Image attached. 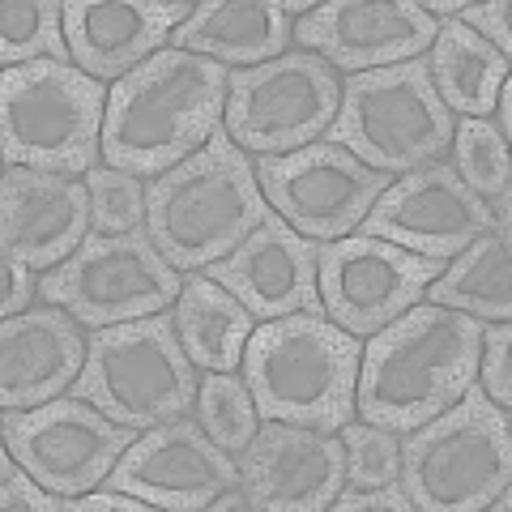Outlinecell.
<instances>
[{"label":"cell","instance_id":"1","mask_svg":"<svg viewBox=\"0 0 512 512\" xmlns=\"http://www.w3.org/2000/svg\"><path fill=\"white\" fill-rule=\"evenodd\" d=\"M231 69L210 56L163 47L107 94L103 158L137 180L180 167L218 133Z\"/></svg>","mask_w":512,"mask_h":512},{"label":"cell","instance_id":"2","mask_svg":"<svg viewBox=\"0 0 512 512\" xmlns=\"http://www.w3.org/2000/svg\"><path fill=\"white\" fill-rule=\"evenodd\" d=\"M483 325L457 308L414 303L363 346L355 414L363 423L410 431L436 419L478 380Z\"/></svg>","mask_w":512,"mask_h":512},{"label":"cell","instance_id":"3","mask_svg":"<svg viewBox=\"0 0 512 512\" xmlns=\"http://www.w3.org/2000/svg\"><path fill=\"white\" fill-rule=\"evenodd\" d=\"M269 201L256 184L252 158L227 137V128L188 154L180 167L146 184V231L175 269L201 274L231 256L261 227Z\"/></svg>","mask_w":512,"mask_h":512},{"label":"cell","instance_id":"4","mask_svg":"<svg viewBox=\"0 0 512 512\" xmlns=\"http://www.w3.org/2000/svg\"><path fill=\"white\" fill-rule=\"evenodd\" d=\"M363 346L325 312H291L252 329L244 380L261 423L342 431L355 419Z\"/></svg>","mask_w":512,"mask_h":512},{"label":"cell","instance_id":"5","mask_svg":"<svg viewBox=\"0 0 512 512\" xmlns=\"http://www.w3.org/2000/svg\"><path fill=\"white\" fill-rule=\"evenodd\" d=\"M111 86L77 64L30 60L0 77V154L9 167L86 175L103 154Z\"/></svg>","mask_w":512,"mask_h":512},{"label":"cell","instance_id":"6","mask_svg":"<svg viewBox=\"0 0 512 512\" xmlns=\"http://www.w3.org/2000/svg\"><path fill=\"white\" fill-rule=\"evenodd\" d=\"M397 483L419 512L487 508L491 495L512 483L508 410L491 402L483 384H470L436 419L406 431Z\"/></svg>","mask_w":512,"mask_h":512},{"label":"cell","instance_id":"7","mask_svg":"<svg viewBox=\"0 0 512 512\" xmlns=\"http://www.w3.org/2000/svg\"><path fill=\"white\" fill-rule=\"evenodd\" d=\"M197 363L175 333V312L90 329L86 367L73 393L99 406L120 427L150 431L197 406Z\"/></svg>","mask_w":512,"mask_h":512},{"label":"cell","instance_id":"8","mask_svg":"<svg viewBox=\"0 0 512 512\" xmlns=\"http://www.w3.org/2000/svg\"><path fill=\"white\" fill-rule=\"evenodd\" d=\"M453 128L457 120L431 86L427 56H414L389 69L350 73L325 141L350 150L372 171L406 175L440 163V154L453 146Z\"/></svg>","mask_w":512,"mask_h":512},{"label":"cell","instance_id":"9","mask_svg":"<svg viewBox=\"0 0 512 512\" xmlns=\"http://www.w3.org/2000/svg\"><path fill=\"white\" fill-rule=\"evenodd\" d=\"M180 291V269L158 252L146 227L120 235L90 231L82 248L39 278V295L90 329L158 316L180 299Z\"/></svg>","mask_w":512,"mask_h":512},{"label":"cell","instance_id":"10","mask_svg":"<svg viewBox=\"0 0 512 512\" xmlns=\"http://www.w3.org/2000/svg\"><path fill=\"white\" fill-rule=\"evenodd\" d=\"M342 82L320 56L286 52L256 69H231L222 128L244 154H295L329 133Z\"/></svg>","mask_w":512,"mask_h":512},{"label":"cell","instance_id":"11","mask_svg":"<svg viewBox=\"0 0 512 512\" xmlns=\"http://www.w3.org/2000/svg\"><path fill=\"white\" fill-rule=\"evenodd\" d=\"M252 167L269 210L316 244L355 235L376 197L393 184V175L372 171L329 141H312L295 154H261Z\"/></svg>","mask_w":512,"mask_h":512},{"label":"cell","instance_id":"12","mask_svg":"<svg viewBox=\"0 0 512 512\" xmlns=\"http://www.w3.org/2000/svg\"><path fill=\"white\" fill-rule=\"evenodd\" d=\"M448 261L419 256L376 235H346L320 244L316 256V286L320 303L333 325L355 338H372L389 320L410 312L427 295V286L444 274Z\"/></svg>","mask_w":512,"mask_h":512},{"label":"cell","instance_id":"13","mask_svg":"<svg viewBox=\"0 0 512 512\" xmlns=\"http://www.w3.org/2000/svg\"><path fill=\"white\" fill-rule=\"evenodd\" d=\"M5 448L56 495H86L116 470L124 448L137 440L133 427L107 419L86 397H52L35 410H5Z\"/></svg>","mask_w":512,"mask_h":512},{"label":"cell","instance_id":"14","mask_svg":"<svg viewBox=\"0 0 512 512\" xmlns=\"http://www.w3.org/2000/svg\"><path fill=\"white\" fill-rule=\"evenodd\" d=\"M239 483V461L218 440H210L192 414L150 427L124 448L116 470L107 474L111 491L141 495L150 508L197 512L210 508L214 495Z\"/></svg>","mask_w":512,"mask_h":512},{"label":"cell","instance_id":"15","mask_svg":"<svg viewBox=\"0 0 512 512\" xmlns=\"http://www.w3.org/2000/svg\"><path fill=\"white\" fill-rule=\"evenodd\" d=\"M359 231L389 239L406 252L453 261L461 248L491 231V210L483 197H474L461 184L453 163H427L397 175L367 210Z\"/></svg>","mask_w":512,"mask_h":512},{"label":"cell","instance_id":"16","mask_svg":"<svg viewBox=\"0 0 512 512\" xmlns=\"http://www.w3.org/2000/svg\"><path fill=\"white\" fill-rule=\"evenodd\" d=\"M440 22L414 0H329L295 22V43L329 69L372 73L423 56L436 43Z\"/></svg>","mask_w":512,"mask_h":512},{"label":"cell","instance_id":"17","mask_svg":"<svg viewBox=\"0 0 512 512\" xmlns=\"http://www.w3.org/2000/svg\"><path fill=\"white\" fill-rule=\"evenodd\" d=\"M235 461L256 512H325L346 487V444L316 427L261 423Z\"/></svg>","mask_w":512,"mask_h":512},{"label":"cell","instance_id":"18","mask_svg":"<svg viewBox=\"0 0 512 512\" xmlns=\"http://www.w3.org/2000/svg\"><path fill=\"white\" fill-rule=\"evenodd\" d=\"M316 256L320 244L299 235L291 222L274 210L231 256L205 265L201 274L231 291L256 320H278L291 312H325L316 286Z\"/></svg>","mask_w":512,"mask_h":512},{"label":"cell","instance_id":"19","mask_svg":"<svg viewBox=\"0 0 512 512\" xmlns=\"http://www.w3.org/2000/svg\"><path fill=\"white\" fill-rule=\"evenodd\" d=\"M188 0H64V39L69 56L94 82H120L137 64L171 43V30L192 18Z\"/></svg>","mask_w":512,"mask_h":512},{"label":"cell","instance_id":"20","mask_svg":"<svg viewBox=\"0 0 512 512\" xmlns=\"http://www.w3.org/2000/svg\"><path fill=\"white\" fill-rule=\"evenodd\" d=\"M94 227L90 192L69 175L9 167L0 180V239L5 252H18L30 269H56L64 256L82 248Z\"/></svg>","mask_w":512,"mask_h":512},{"label":"cell","instance_id":"21","mask_svg":"<svg viewBox=\"0 0 512 512\" xmlns=\"http://www.w3.org/2000/svg\"><path fill=\"white\" fill-rule=\"evenodd\" d=\"M86 342L90 338L82 333V320H73L56 303L5 316L0 325V406L35 410L69 393V384L86 367Z\"/></svg>","mask_w":512,"mask_h":512},{"label":"cell","instance_id":"22","mask_svg":"<svg viewBox=\"0 0 512 512\" xmlns=\"http://www.w3.org/2000/svg\"><path fill=\"white\" fill-rule=\"evenodd\" d=\"M171 47L192 56H210L227 69H256L286 56L291 18L278 0H205L184 26L171 30Z\"/></svg>","mask_w":512,"mask_h":512},{"label":"cell","instance_id":"23","mask_svg":"<svg viewBox=\"0 0 512 512\" xmlns=\"http://www.w3.org/2000/svg\"><path fill=\"white\" fill-rule=\"evenodd\" d=\"M427 73L448 111H461L466 120H487L500 99V86L508 82V56H500L487 39H478L470 26L453 18L436 30Z\"/></svg>","mask_w":512,"mask_h":512},{"label":"cell","instance_id":"24","mask_svg":"<svg viewBox=\"0 0 512 512\" xmlns=\"http://www.w3.org/2000/svg\"><path fill=\"white\" fill-rule=\"evenodd\" d=\"M252 329L256 316L231 291H222L205 274H188L180 299H175V333L201 372H235L244 363Z\"/></svg>","mask_w":512,"mask_h":512},{"label":"cell","instance_id":"25","mask_svg":"<svg viewBox=\"0 0 512 512\" xmlns=\"http://www.w3.org/2000/svg\"><path fill=\"white\" fill-rule=\"evenodd\" d=\"M508 244L491 231L461 248L444 274L427 286V303L457 308L474 320H508L512 316V261Z\"/></svg>","mask_w":512,"mask_h":512},{"label":"cell","instance_id":"26","mask_svg":"<svg viewBox=\"0 0 512 512\" xmlns=\"http://www.w3.org/2000/svg\"><path fill=\"white\" fill-rule=\"evenodd\" d=\"M30 60H64L69 39H64V5L60 0H9L0 9V64L18 69Z\"/></svg>","mask_w":512,"mask_h":512},{"label":"cell","instance_id":"27","mask_svg":"<svg viewBox=\"0 0 512 512\" xmlns=\"http://www.w3.org/2000/svg\"><path fill=\"white\" fill-rule=\"evenodd\" d=\"M256 402L244 376L235 372H205L201 389H197V423L210 431V440H218L227 453H244L256 436Z\"/></svg>","mask_w":512,"mask_h":512},{"label":"cell","instance_id":"28","mask_svg":"<svg viewBox=\"0 0 512 512\" xmlns=\"http://www.w3.org/2000/svg\"><path fill=\"white\" fill-rule=\"evenodd\" d=\"M453 171L461 175V184L483 201L512 188L508 141L495 133L491 120H461L453 128Z\"/></svg>","mask_w":512,"mask_h":512},{"label":"cell","instance_id":"29","mask_svg":"<svg viewBox=\"0 0 512 512\" xmlns=\"http://www.w3.org/2000/svg\"><path fill=\"white\" fill-rule=\"evenodd\" d=\"M86 192H90L94 231L120 235V231L146 227V184L137 175L116 167H94L86 171Z\"/></svg>","mask_w":512,"mask_h":512},{"label":"cell","instance_id":"30","mask_svg":"<svg viewBox=\"0 0 512 512\" xmlns=\"http://www.w3.org/2000/svg\"><path fill=\"white\" fill-rule=\"evenodd\" d=\"M342 444H346V483L350 487L397 483V474H402V440H397V431L350 419L342 427Z\"/></svg>","mask_w":512,"mask_h":512},{"label":"cell","instance_id":"31","mask_svg":"<svg viewBox=\"0 0 512 512\" xmlns=\"http://www.w3.org/2000/svg\"><path fill=\"white\" fill-rule=\"evenodd\" d=\"M0 504L9 512H64V495L47 491L5 448V457H0Z\"/></svg>","mask_w":512,"mask_h":512},{"label":"cell","instance_id":"32","mask_svg":"<svg viewBox=\"0 0 512 512\" xmlns=\"http://www.w3.org/2000/svg\"><path fill=\"white\" fill-rule=\"evenodd\" d=\"M508 342H512V333H508L504 320H487V325H483V350H478V376H483V393H487L500 410L512 406Z\"/></svg>","mask_w":512,"mask_h":512},{"label":"cell","instance_id":"33","mask_svg":"<svg viewBox=\"0 0 512 512\" xmlns=\"http://www.w3.org/2000/svg\"><path fill=\"white\" fill-rule=\"evenodd\" d=\"M508 18H512V5H508V0L466 5V9L457 13V22H461V26H470L478 39H487L500 56H508V52H512V30H508Z\"/></svg>","mask_w":512,"mask_h":512},{"label":"cell","instance_id":"34","mask_svg":"<svg viewBox=\"0 0 512 512\" xmlns=\"http://www.w3.org/2000/svg\"><path fill=\"white\" fill-rule=\"evenodd\" d=\"M333 512H410V495L402 483H384V487H342L333 495Z\"/></svg>","mask_w":512,"mask_h":512},{"label":"cell","instance_id":"35","mask_svg":"<svg viewBox=\"0 0 512 512\" xmlns=\"http://www.w3.org/2000/svg\"><path fill=\"white\" fill-rule=\"evenodd\" d=\"M5 256V291H0V312L5 316H22L30 312V299L39 295L35 269H30L18 252H0Z\"/></svg>","mask_w":512,"mask_h":512},{"label":"cell","instance_id":"36","mask_svg":"<svg viewBox=\"0 0 512 512\" xmlns=\"http://www.w3.org/2000/svg\"><path fill=\"white\" fill-rule=\"evenodd\" d=\"M150 504L128 491H99V495H64V512H146Z\"/></svg>","mask_w":512,"mask_h":512},{"label":"cell","instance_id":"37","mask_svg":"<svg viewBox=\"0 0 512 512\" xmlns=\"http://www.w3.org/2000/svg\"><path fill=\"white\" fill-rule=\"evenodd\" d=\"M210 508H214V512H256V504H252V495H248L244 483H231L222 495H214Z\"/></svg>","mask_w":512,"mask_h":512},{"label":"cell","instance_id":"38","mask_svg":"<svg viewBox=\"0 0 512 512\" xmlns=\"http://www.w3.org/2000/svg\"><path fill=\"white\" fill-rule=\"evenodd\" d=\"M495 133H500L504 141H508V133H512V90H508V82L500 86V99H495Z\"/></svg>","mask_w":512,"mask_h":512},{"label":"cell","instance_id":"39","mask_svg":"<svg viewBox=\"0 0 512 512\" xmlns=\"http://www.w3.org/2000/svg\"><path fill=\"white\" fill-rule=\"evenodd\" d=\"M312 9H316V5H308V0H282V13H286V18H308Z\"/></svg>","mask_w":512,"mask_h":512}]
</instances>
